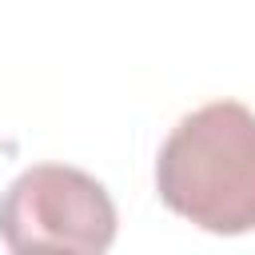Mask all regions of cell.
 <instances>
[{"mask_svg": "<svg viewBox=\"0 0 255 255\" xmlns=\"http://www.w3.org/2000/svg\"><path fill=\"white\" fill-rule=\"evenodd\" d=\"M155 191L199 231H255V112L215 100L183 116L155 155Z\"/></svg>", "mask_w": 255, "mask_h": 255, "instance_id": "cell-1", "label": "cell"}, {"mask_svg": "<svg viewBox=\"0 0 255 255\" xmlns=\"http://www.w3.org/2000/svg\"><path fill=\"white\" fill-rule=\"evenodd\" d=\"M116 203L108 187L68 163H36L0 195V239L8 251L100 255L116 239Z\"/></svg>", "mask_w": 255, "mask_h": 255, "instance_id": "cell-2", "label": "cell"}]
</instances>
